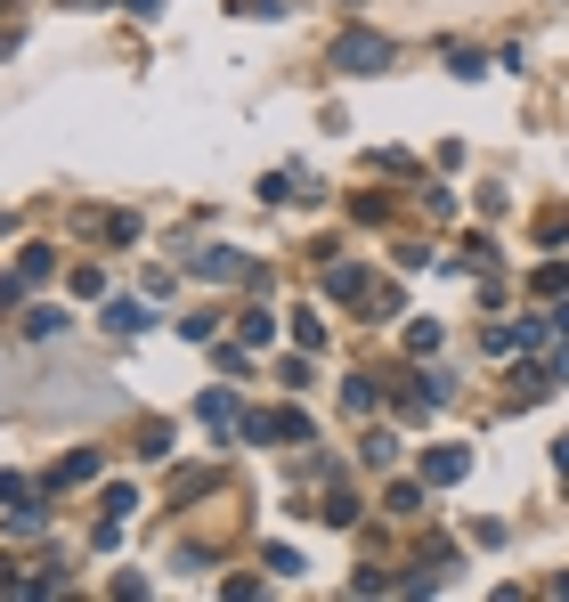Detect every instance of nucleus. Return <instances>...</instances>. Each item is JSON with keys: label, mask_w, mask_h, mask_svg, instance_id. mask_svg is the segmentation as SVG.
<instances>
[{"label": "nucleus", "mask_w": 569, "mask_h": 602, "mask_svg": "<svg viewBox=\"0 0 569 602\" xmlns=\"http://www.w3.org/2000/svg\"><path fill=\"white\" fill-rule=\"evenodd\" d=\"M448 74H464V82H480V74H488V57H480V49H448Z\"/></svg>", "instance_id": "4468645a"}, {"label": "nucleus", "mask_w": 569, "mask_h": 602, "mask_svg": "<svg viewBox=\"0 0 569 602\" xmlns=\"http://www.w3.org/2000/svg\"><path fill=\"white\" fill-rule=\"evenodd\" d=\"M464 464H472L464 448H431L423 456V480H431V489H448V480H464Z\"/></svg>", "instance_id": "0eeeda50"}, {"label": "nucleus", "mask_w": 569, "mask_h": 602, "mask_svg": "<svg viewBox=\"0 0 569 602\" xmlns=\"http://www.w3.org/2000/svg\"><path fill=\"white\" fill-rule=\"evenodd\" d=\"M106 326H114V334H147V326H155V310L122 293V301H106Z\"/></svg>", "instance_id": "39448f33"}, {"label": "nucleus", "mask_w": 569, "mask_h": 602, "mask_svg": "<svg viewBox=\"0 0 569 602\" xmlns=\"http://www.w3.org/2000/svg\"><path fill=\"white\" fill-rule=\"evenodd\" d=\"M309 513H318L326 529H350V521H358V497H350V489H326V505H309Z\"/></svg>", "instance_id": "6e6552de"}, {"label": "nucleus", "mask_w": 569, "mask_h": 602, "mask_svg": "<svg viewBox=\"0 0 569 602\" xmlns=\"http://www.w3.org/2000/svg\"><path fill=\"white\" fill-rule=\"evenodd\" d=\"M423 489H431V480H391L383 505H391V513H423Z\"/></svg>", "instance_id": "f8f14e48"}, {"label": "nucleus", "mask_w": 569, "mask_h": 602, "mask_svg": "<svg viewBox=\"0 0 569 602\" xmlns=\"http://www.w3.org/2000/svg\"><path fill=\"white\" fill-rule=\"evenodd\" d=\"M74 480H98V456H90V448H74L66 464H57V472H49V489H74Z\"/></svg>", "instance_id": "9b49d317"}, {"label": "nucleus", "mask_w": 569, "mask_h": 602, "mask_svg": "<svg viewBox=\"0 0 569 602\" xmlns=\"http://www.w3.org/2000/svg\"><path fill=\"white\" fill-rule=\"evenodd\" d=\"M57 326H66V310H33V318H25V334H33V342H49Z\"/></svg>", "instance_id": "f3484780"}, {"label": "nucleus", "mask_w": 569, "mask_h": 602, "mask_svg": "<svg viewBox=\"0 0 569 602\" xmlns=\"http://www.w3.org/2000/svg\"><path fill=\"white\" fill-rule=\"evenodd\" d=\"M464 261H472V269L488 277V269H496V245H488V236H464Z\"/></svg>", "instance_id": "dca6fc26"}, {"label": "nucleus", "mask_w": 569, "mask_h": 602, "mask_svg": "<svg viewBox=\"0 0 569 602\" xmlns=\"http://www.w3.org/2000/svg\"><path fill=\"white\" fill-rule=\"evenodd\" d=\"M139 456H147V464H163V456H171V432H163V424H147V432H139Z\"/></svg>", "instance_id": "2eb2a0df"}, {"label": "nucleus", "mask_w": 569, "mask_h": 602, "mask_svg": "<svg viewBox=\"0 0 569 602\" xmlns=\"http://www.w3.org/2000/svg\"><path fill=\"white\" fill-rule=\"evenodd\" d=\"M122 9H139V17H155V9H163V0H122Z\"/></svg>", "instance_id": "aec40b11"}, {"label": "nucleus", "mask_w": 569, "mask_h": 602, "mask_svg": "<svg viewBox=\"0 0 569 602\" xmlns=\"http://www.w3.org/2000/svg\"><path fill=\"white\" fill-rule=\"evenodd\" d=\"M244 432L261 440V448H301V440H309V415H301V407H277V415H244Z\"/></svg>", "instance_id": "f03ea898"}, {"label": "nucleus", "mask_w": 569, "mask_h": 602, "mask_svg": "<svg viewBox=\"0 0 569 602\" xmlns=\"http://www.w3.org/2000/svg\"><path fill=\"white\" fill-rule=\"evenodd\" d=\"M334 66H350V74H383V66H391V41L366 33V25H350V33L334 41Z\"/></svg>", "instance_id": "f257e3e1"}, {"label": "nucleus", "mask_w": 569, "mask_h": 602, "mask_svg": "<svg viewBox=\"0 0 569 602\" xmlns=\"http://www.w3.org/2000/svg\"><path fill=\"white\" fill-rule=\"evenodd\" d=\"M196 424H204V432H236L244 415H236V399H228V391H204V399H196Z\"/></svg>", "instance_id": "20e7f679"}, {"label": "nucleus", "mask_w": 569, "mask_h": 602, "mask_svg": "<svg viewBox=\"0 0 569 602\" xmlns=\"http://www.w3.org/2000/svg\"><path fill=\"white\" fill-rule=\"evenodd\" d=\"M196 269H204V277H252V261H244V253H228V245L196 253Z\"/></svg>", "instance_id": "9d476101"}, {"label": "nucleus", "mask_w": 569, "mask_h": 602, "mask_svg": "<svg viewBox=\"0 0 569 602\" xmlns=\"http://www.w3.org/2000/svg\"><path fill=\"white\" fill-rule=\"evenodd\" d=\"M326 293H334V301H374V285H366V269H358V261L326 269Z\"/></svg>", "instance_id": "423d86ee"}, {"label": "nucleus", "mask_w": 569, "mask_h": 602, "mask_svg": "<svg viewBox=\"0 0 569 602\" xmlns=\"http://www.w3.org/2000/svg\"><path fill=\"white\" fill-rule=\"evenodd\" d=\"M553 472H561V480H569V432H561V440H553Z\"/></svg>", "instance_id": "6ab92c4d"}, {"label": "nucleus", "mask_w": 569, "mask_h": 602, "mask_svg": "<svg viewBox=\"0 0 569 602\" xmlns=\"http://www.w3.org/2000/svg\"><path fill=\"white\" fill-rule=\"evenodd\" d=\"M553 594H569V570H561V578H553Z\"/></svg>", "instance_id": "412c9836"}, {"label": "nucleus", "mask_w": 569, "mask_h": 602, "mask_svg": "<svg viewBox=\"0 0 569 602\" xmlns=\"http://www.w3.org/2000/svg\"><path fill=\"white\" fill-rule=\"evenodd\" d=\"M407 350H439V318H415L407 326Z\"/></svg>", "instance_id": "a211bd4d"}, {"label": "nucleus", "mask_w": 569, "mask_h": 602, "mask_svg": "<svg viewBox=\"0 0 569 602\" xmlns=\"http://www.w3.org/2000/svg\"><path fill=\"white\" fill-rule=\"evenodd\" d=\"M82 228L106 245H139V212H82Z\"/></svg>", "instance_id": "7ed1b4c3"}, {"label": "nucleus", "mask_w": 569, "mask_h": 602, "mask_svg": "<svg viewBox=\"0 0 569 602\" xmlns=\"http://www.w3.org/2000/svg\"><path fill=\"white\" fill-rule=\"evenodd\" d=\"M49 269H57V253H49V245H25V253H17V293H25V285H41Z\"/></svg>", "instance_id": "1a4fd4ad"}, {"label": "nucleus", "mask_w": 569, "mask_h": 602, "mask_svg": "<svg viewBox=\"0 0 569 602\" xmlns=\"http://www.w3.org/2000/svg\"><path fill=\"white\" fill-rule=\"evenodd\" d=\"M293 342L318 350V342H326V318H318V310H293Z\"/></svg>", "instance_id": "ddd939ff"}]
</instances>
